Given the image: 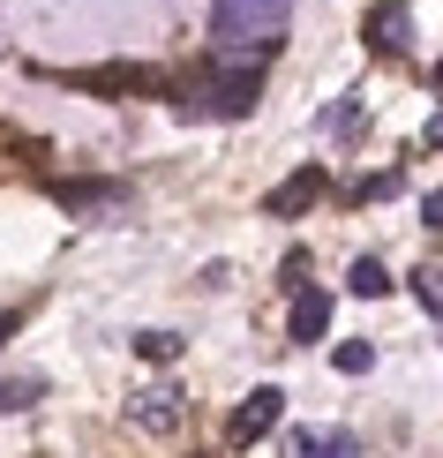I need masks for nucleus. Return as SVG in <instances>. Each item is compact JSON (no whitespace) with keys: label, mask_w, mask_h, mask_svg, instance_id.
Segmentation results:
<instances>
[{"label":"nucleus","mask_w":443,"mask_h":458,"mask_svg":"<svg viewBox=\"0 0 443 458\" xmlns=\"http://www.w3.org/2000/svg\"><path fill=\"white\" fill-rule=\"evenodd\" d=\"M285 23H294V0H210V46L234 68L271 61L285 46Z\"/></svg>","instance_id":"nucleus-1"},{"label":"nucleus","mask_w":443,"mask_h":458,"mask_svg":"<svg viewBox=\"0 0 443 458\" xmlns=\"http://www.w3.org/2000/svg\"><path fill=\"white\" fill-rule=\"evenodd\" d=\"M256 98H263V75L226 61V75L188 83L181 98H173V113H181V121H248V113H256Z\"/></svg>","instance_id":"nucleus-2"},{"label":"nucleus","mask_w":443,"mask_h":458,"mask_svg":"<svg viewBox=\"0 0 443 458\" xmlns=\"http://www.w3.org/2000/svg\"><path fill=\"white\" fill-rule=\"evenodd\" d=\"M53 203H61L68 218H98V225L128 218V188L121 181H61V188H53Z\"/></svg>","instance_id":"nucleus-3"},{"label":"nucleus","mask_w":443,"mask_h":458,"mask_svg":"<svg viewBox=\"0 0 443 458\" xmlns=\"http://www.w3.org/2000/svg\"><path fill=\"white\" fill-rule=\"evenodd\" d=\"M278 413H285V391L263 384V391H248L241 406H234V428H226V436H234V444H263V436L278 428Z\"/></svg>","instance_id":"nucleus-4"},{"label":"nucleus","mask_w":443,"mask_h":458,"mask_svg":"<svg viewBox=\"0 0 443 458\" xmlns=\"http://www.w3.org/2000/svg\"><path fill=\"white\" fill-rule=\"evenodd\" d=\"M128 413H136V428H150V436H173L188 421V398L173 391V384H150V391H136L128 398Z\"/></svg>","instance_id":"nucleus-5"},{"label":"nucleus","mask_w":443,"mask_h":458,"mask_svg":"<svg viewBox=\"0 0 443 458\" xmlns=\"http://www.w3.org/2000/svg\"><path fill=\"white\" fill-rule=\"evenodd\" d=\"M323 188H331V181H323V165H301V174H285L271 196H263V218H301Z\"/></svg>","instance_id":"nucleus-6"},{"label":"nucleus","mask_w":443,"mask_h":458,"mask_svg":"<svg viewBox=\"0 0 443 458\" xmlns=\"http://www.w3.org/2000/svg\"><path fill=\"white\" fill-rule=\"evenodd\" d=\"M406 30H413V8H406V0H376V8L361 15V38H369L376 53H406Z\"/></svg>","instance_id":"nucleus-7"},{"label":"nucleus","mask_w":443,"mask_h":458,"mask_svg":"<svg viewBox=\"0 0 443 458\" xmlns=\"http://www.w3.org/2000/svg\"><path fill=\"white\" fill-rule=\"evenodd\" d=\"M285 458H361V444L345 428H294L285 436Z\"/></svg>","instance_id":"nucleus-8"},{"label":"nucleus","mask_w":443,"mask_h":458,"mask_svg":"<svg viewBox=\"0 0 443 458\" xmlns=\"http://www.w3.org/2000/svg\"><path fill=\"white\" fill-rule=\"evenodd\" d=\"M323 331H331V293L308 285V293H294V338H301V346H316Z\"/></svg>","instance_id":"nucleus-9"},{"label":"nucleus","mask_w":443,"mask_h":458,"mask_svg":"<svg viewBox=\"0 0 443 458\" xmlns=\"http://www.w3.org/2000/svg\"><path fill=\"white\" fill-rule=\"evenodd\" d=\"M46 398V376H0V413H30Z\"/></svg>","instance_id":"nucleus-10"},{"label":"nucleus","mask_w":443,"mask_h":458,"mask_svg":"<svg viewBox=\"0 0 443 458\" xmlns=\"http://www.w3.org/2000/svg\"><path fill=\"white\" fill-rule=\"evenodd\" d=\"M345 293H361V301H383V293H391V271H383L376 256H361L354 271H345Z\"/></svg>","instance_id":"nucleus-11"},{"label":"nucleus","mask_w":443,"mask_h":458,"mask_svg":"<svg viewBox=\"0 0 443 458\" xmlns=\"http://www.w3.org/2000/svg\"><path fill=\"white\" fill-rule=\"evenodd\" d=\"M413 301L443 323V263H421V271H413Z\"/></svg>","instance_id":"nucleus-12"},{"label":"nucleus","mask_w":443,"mask_h":458,"mask_svg":"<svg viewBox=\"0 0 443 458\" xmlns=\"http://www.w3.org/2000/svg\"><path fill=\"white\" fill-rule=\"evenodd\" d=\"M331 369H338V376H369V369H376V346H369V338H345V346L331 353Z\"/></svg>","instance_id":"nucleus-13"},{"label":"nucleus","mask_w":443,"mask_h":458,"mask_svg":"<svg viewBox=\"0 0 443 458\" xmlns=\"http://www.w3.org/2000/svg\"><path fill=\"white\" fill-rule=\"evenodd\" d=\"M136 353L150 360V369H166V360H181V338H173V331H143V338H136Z\"/></svg>","instance_id":"nucleus-14"},{"label":"nucleus","mask_w":443,"mask_h":458,"mask_svg":"<svg viewBox=\"0 0 443 458\" xmlns=\"http://www.w3.org/2000/svg\"><path fill=\"white\" fill-rule=\"evenodd\" d=\"M354 128H361V98H338L323 113V136H354Z\"/></svg>","instance_id":"nucleus-15"},{"label":"nucleus","mask_w":443,"mask_h":458,"mask_svg":"<svg viewBox=\"0 0 443 458\" xmlns=\"http://www.w3.org/2000/svg\"><path fill=\"white\" fill-rule=\"evenodd\" d=\"M421 225H429V233L443 241V188H436V196H429V203H421Z\"/></svg>","instance_id":"nucleus-16"},{"label":"nucleus","mask_w":443,"mask_h":458,"mask_svg":"<svg viewBox=\"0 0 443 458\" xmlns=\"http://www.w3.org/2000/svg\"><path fill=\"white\" fill-rule=\"evenodd\" d=\"M8 338H15V316H0V346H8Z\"/></svg>","instance_id":"nucleus-17"},{"label":"nucleus","mask_w":443,"mask_h":458,"mask_svg":"<svg viewBox=\"0 0 443 458\" xmlns=\"http://www.w3.org/2000/svg\"><path fill=\"white\" fill-rule=\"evenodd\" d=\"M429 83H436V90H443V61H436V75H429Z\"/></svg>","instance_id":"nucleus-18"}]
</instances>
